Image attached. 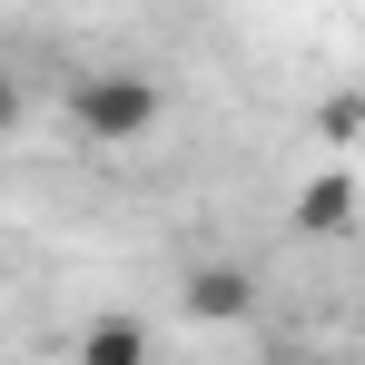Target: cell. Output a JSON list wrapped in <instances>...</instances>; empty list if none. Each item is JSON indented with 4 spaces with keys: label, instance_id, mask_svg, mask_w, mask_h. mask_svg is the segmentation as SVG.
<instances>
[{
    "label": "cell",
    "instance_id": "obj_1",
    "mask_svg": "<svg viewBox=\"0 0 365 365\" xmlns=\"http://www.w3.org/2000/svg\"><path fill=\"white\" fill-rule=\"evenodd\" d=\"M158 119H168V89L148 69H89V79H69V128L99 138V148H138Z\"/></svg>",
    "mask_w": 365,
    "mask_h": 365
},
{
    "label": "cell",
    "instance_id": "obj_2",
    "mask_svg": "<svg viewBox=\"0 0 365 365\" xmlns=\"http://www.w3.org/2000/svg\"><path fill=\"white\" fill-rule=\"evenodd\" d=\"M297 227L306 237H346L356 227V178H306L297 187Z\"/></svg>",
    "mask_w": 365,
    "mask_h": 365
},
{
    "label": "cell",
    "instance_id": "obj_3",
    "mask_svg": "<svg viewBox=\"0 0 365 365\" xmlns=\"http://www.w3.org/2000/svg\"><path fill=\"white\" fill-rule=\"evenodd\" d=\"M187 306L197 316H247V267H197L187 277Z\"/></svg>",
    "mask_w": 365,
    "mask_h": 365
},
{
    "label": "cell",
    "instance_id": "obj_4",
    "mask_svg": "<svg viewBox=\"0 0 365 365\" xmlns=\"http://www.w3.org/2000/svg\"><path fill=\"white\" fill-rule=\"evenodd\" d=\"M138 356H148V336H138L128 316H109V326L79 336V365H138Z\"/></svg>",
    "mask_w": 365,
    "mask_h": 365
}]
</instances>
